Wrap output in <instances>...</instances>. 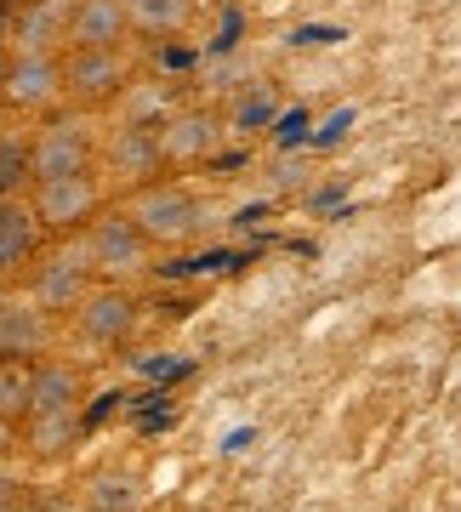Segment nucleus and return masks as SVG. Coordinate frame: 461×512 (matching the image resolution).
Segmentation results:
<instances>
[{
    "label": "nucleus",
    "instance_id": "1",
    "mask_svg": "<svg viewBox=\"0 0 461 512\" xmlns=\"http://www.w3.org/2000/svg\"><path fill=\"white\" fill-rule=\"evenodd\" d=\"M137 217V228L148 234V245L154 251H183V245H194L200 239V228H205V211H200V194L188 183H148V188H137V194H126L120 200Z\"/></svg>",
    "mask_w": 461,
    "mask_h": 512
},
{
    "label": "nucleus",
    "instance_id": "2",
    "mask_svg": "<svg viewBox=\"0 0 461 512\" xmlns=\"http://www.w3.org/2000/svg\"><path fill=\"white\" fill-rule=\"evenodd\" d=\"M92 291H97V268H92V256H86L80 239L46 251L35 268H29V285H23V296H29L35 308H46L52 319H74L80 302H86Z\"/></svg>",
    "mask_w": 461,
    "mask_h": 512
},
{
    "label": "nucleus",
    "instance_id": "3",
    "mask_svg": "<svg viewBox=\"0 0 461 512\" xmlns=\"http://www.w3.org/2000/svg\"><path fill=\"white\" fill-rule=\"evenodd\" d=\"M80 245L92 256L97 279H109V285H126V279L148 274V256H154L148 234L137 228V217H131L126 205H103V217L80 234Z\"/></svg>",
    "mask_w": 461,
    "mask_h": 512
},
{
    "label": "nucleus",
    "instance_id": "4",
    "mask_svg": "<svg viewBox=\"0 0 461 512\" xmlns=\"http://www.w3.org/2000/svg\"><path fill=\"white\" fill-rule=\"evenodd\" d=\"M29 205H35V217H40L46 234L80 239L97 217H103V205H109V183H103L97 171L57 177V183H35V188H29Z\"/></svg>",
    "mask_w": 461,
    "mask_h": 512
},
{
    "label": "nucleus",
    "instance_id": "5",
    "mask_svg": "<svg viewBox=\"0 0 461 512\" xmlns=\"http://www.w3.org/2000/svg\"><path fill=\"white\" fill-rule=\"evenodd\" d=\"M97 131L80 114H52L46 126L29 137V165H35V183H57V177H80L97 171Z\"/></svg>",
    "mask_w": 461,
    "mask_h": 512
},
{
    "label": "nucleus",
    "instance_id": "6",
    "mask_svg": "<svg viewBox=\"0 0 461 512\" xmlns=\"http://www.w3.org/2000/svg\"><path fill=\"white\" fill-rule=\"evenodd\" d=\"M160 171H166V148H160V131L148 126H114L97 148V177L109 188L137 194V188L160 183Z\"/></svg>",
    "mask_w": 461,
    "mask_h": 512
},
{
    "label": "nucleus",
    "instance_id": "7",
    "mask_svg": "<svg viewBox=\"0 0 461 512\" xmlns=\"http://www.w3.org/2000/svg\"><path fill=\"white\" fill-rule=\"evenodd\" d=\"M131 80L137 74H131L126 52H86V46L63 52V86H69V103H80V109H114Z\"/></svg>",
    "mask_w": 461,
    "mask_h": 512
},
{
    "label": "nucleus",
    "instance_id": "8",
    "mask_svg": "<svg viewBox=\"0 0 461 512\" xmlns=\"http://www.w3.org/2000/svg\"><path fill=\"white\" fill-rule=\"evenodd\" d=\"M137 319H143V308H137L131 285L97 279V291L80 302V313H74L69 325H74V336H80L86 348H126L131 336H137Z\"/></svg>",
    "mask_w": 461,
    "mask_h": 512
},
{
    "label": "nucleus",
    "instance_id": "9",
    "mask_svg": "<svg viewBox=\"0 0 461 512\" xmlns=\"http://www.w3.org/2000/svg\"><path fill=\"white\" fill-rule=\"evenodd\" d=\"M0 97L18 114H57L69 103L63 57H6L0 63Z\"/></svg>",
    "mask_w": 461,
    "mask_h": 512
},
{
    "label": "nucleus",
    "instance_id": "10",
    "mask_svg": "<svg viewBox=\"0 0 461 512\" xmlns=\"http://www.w3.org/2000/svg\"><path fill=\"white\" fill-rule=\"evenodd\" d=\"M69 12L74 0H29L6 23V57H63L69 52Z\"/></svg>",
    "mask_w": 461,
    "mask_h": 512
},
{
    "label": "nucleus",
    "instance_id": "11",
    "mask_svg": "<svg viewBox=\"0 0 461 512\" xmlns=\"http://www.w3.org/2000/svg\"><path fill=\"white\" fill-rule=\"evenodd\" d=\"M222 137H228V120H222L217 109H205V103H183V109L160 126L166 165H205L222 148Z\"/></svg>",
    "mask_w": 461,
    "mask_h": 512
},
{
    "label": "nucleus",
    "instance_id": "12",
    "mask_svg": "<svg viewBox=\"0 0 461 512\" xmlns=\"http://www.w3.org/2000/svg\"><path fill=\"white\" fill-rule=\"evenodd\" d=\"M0 359H52V313L29 296H0Z\"/></svg>",
    "mask_w": 461,
    "mask_h": 512
},
{
    "label": "nucleus",
    "instance_id": "13",
    "mask_svg": "<svg viewBox=\"0 0 461 512\" xmlns=\"http://www.w3.org/2000/svg\"><path fill=\"white\" fill-rule=\"evenodd\" d=\"M40 239H46V228H40L35 205L29 200H0V285L23 279L40 256H46Z\"/></svg>",
    "mask_w": 461,
    "mask_h": 512
},
{
    "label": "nucleus",
    "instance_id": "14",
    "mask_svg": "<svg viewBox=\"0 0 461 512\" xmlns=\"http://www.w3.org/2000/svg\"><path fill=\"white\" fill-rule=\"evenodd\" d=\"M126 35H131L126 0H74L69 52L74 46H86V52H126Z\"/></svg>",
    "mask_w": 461,
    "mask_h": 512
},
{
    "label": "nucleus",
    "instance_id": "15",
    "mask_svg": "<svg viewBox=\"0 0 461 512\" xmlns=\"http://www.w3.org/2000/svg\"><path fill=\"white\" fill-rule=\"evenodd\" d=\"M80 404H86V370L69 359H35L29 416H80Z\"/></svg>",
    "mask_w": 461,
    "mask_h": 512
},
{
    "label": "nucleus",
    "instance_id": "16",
    "mask_svg": "<svg viewBox=\"0 0 461 512\" xmlns=\"http://www.w3.org/2000/svg\"><path fill=\"white\" fill-rule=\"evenodd\" d=\"M177 109H183V103H177V92H171V80H131L126 97L114 103V126H148V131H160Z\"/></svg>",
    "mask_w": 461,
    "mask_h": 512
},
{
    "label": "nucleus",
    "instance_id": "17",
    "mask_svg": "<svg viewBox=\"0 0 461 512\" xmlns=\"http://www.w3.org/2000/svg\"><path fill=\"white\" fill-rule=\"evenodd\" d=\"M80 495H86L92 512H148V484L131 467H97L80 484Z\"/></svg>",
    "mask_w": 461,
    "mask_h": 512
},
{
    "label": "nucleus",
    "instance_id": "18",
    "mask_svg": "<svg viewBox=\"0 0 461 512\" xmlns=\"http://www.w3.org/2000/svg\"><path fill=\"white\" fill-rule=\"evenodd\" d=\"M80 444V416H29L23 421V456L63 461Z\"/></svg>",
    "mask_w": 461,
    "mask_h": 512
},
{
    "label": "nucleus",
    "instance_id": "19",
    "mask_svg": "<svg viewBox=\"0 0 461 512\" xmlns=\"http://www.w3.org/2000/svg\"><path fill=\"white\" fill-rule=\"evenodd\" d=\"M126 12H131V35L171 40L194 23V0H126Z\"/></svg>",
    "mask_w": 461,
    "mask_h": 512
},
{
    "label": "nucleus",
    "instance_id": "20",
    "mask_svg": "<svg viewBox=\"0 0 461 512\" xmlns=\"http://www.w3.org/2000/svg\"><path fill=\"white\" fill-rule=\"evenodd\" d=\"M29 188H35L29 137H6L0 131V200H29Z\"/></svg>",
    "mask_w": 461,
    "mask_h": 512
},
{
    "label": "nucleus",
    "instance_id": "21",
    "mask_svg": "<svg viewBox=\"0 0 461 512\" xmlns=\"http://www.w3.org/2000/svg\"><path fill=\"white\" fill-rule=\"evenodd\" d=\"M29 393H35V365L0 359V416L29 421Z\"/></svg>",
    "mask_w": 461,
    "mask_h": 512
},
{
    "label": "nucleus",
    "instance_id": "22",
    "mask_svg": "<svg viewBox=\"0 0 461 512\" xmlns=\"http://www.w3.org/2000/svg\"><path fill=\"white\" fill-rule=\"evenodd\" d=\"M279 120V97L268 80H257L251 92H240V103H234V114H228V126L234 131H268Z\"/></svg>",
    "mask_w": 461,
    "mask_h": 512
},
{
    "label": "nucleus",
    "instance_id": "23",
    "mask_svg": "<svg viewBox=\"0 0 461 512\" xmlns=\"http://www.w3.org/2000/svg\"><path fill=\"white\" fill-rule=\"evenodd\" d=\"M0 512H23V478L12 461H0Z\"/></svg>",
    "mask_w": 461,
    "mask_h": 512
},
{
    "label": "nucleus",
    "instance_id": "24",
    "mask_svg": "<svg viewBox=\"0 0 461 512\" xmlns=\"http://www.w3.org/2000/svg\"><path fill=\"white\" fill-rule=\"evenodd\" d=\"M35 512H92V507H86V495L80 490H46L35 501Z\"/></svg>",
    "mask_w": 461,
    "mask_h": 512
},
{
    "label": "nucleus",
    "instance_id": "25",
    "mask_svg": "<svg viewBox=\"0 0 461 512\" xmlns=\"http://www.w3.org/2000/svg\"><path fill=\"white\" fill-rule=\"evenodd\" d=\"M18 450H23V421L0 416V461H12Z\"/></svg>",
    "mask_w": 461,
    "mask_h": 512
},
{
    "label": "nucleus",
    "instance_id": "26",
    "mask_svg": "<svg viewBox=\"0 0 461 512\" xmlns=\"http://www.w3.org/2000/svg\"><path fill=\"white\" fill-rule=\"evenodd\" d=\"M302 131H308V114L296 109V114H285V120H279V131H274V137H279V143H296Z\"/></svg>",
    "mask_w": 461,
    "mask_h": 512
},
{
    "label": "nucleus",
    "instance_id": "27",
    "mask_svg": "<svg viewBox=\"0 0 461 512\" xmlns=\"http://www.w3.org/2000/svg\"><path fill=\"white\" fill-rule=\"evenodd\" d=\"M23 6H29V0H0V23H12L23 12Z\"/></svg>",
    "mask_w": 461,
    "mask_h": 512
},
{
    "label": "nucleus",
    "instance_id": "28",
    "mask_svg": "<svg viewBox=\"0 0 461 512\" xmlns=\"http://www.w3.org/2000/svg\"><path fill=\"white\" fill-rule=\"evenodd\" d=\"M0 120H6V97H0Z\"/></svg>",
    "mask_w": 461,
    "mask_h": 512
}]
</instances>
